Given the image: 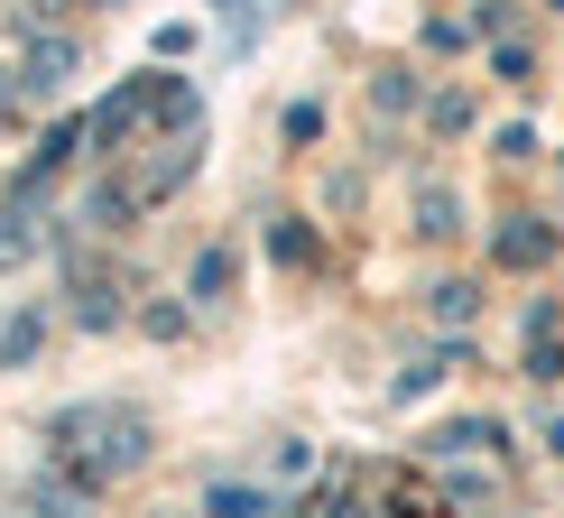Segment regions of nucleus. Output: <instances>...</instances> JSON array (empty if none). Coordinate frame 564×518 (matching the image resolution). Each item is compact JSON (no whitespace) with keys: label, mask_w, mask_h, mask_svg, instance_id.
<instances>
[{"label":"nucleus","mask_w":564,"mask_h":518,"mask_svg":"<svg viewBox=\"0 0 564 518\" xmlns=\"http://www.w3.org/2000/svg\"><path fill=\"white\" fill-rule=\"evenodd\" d=\"M204 518H278V509L260 500V490H241V482H214L204 490Z\"/></svg>","instance_id":"nucleus-2"},{"label":"nucleus","mask_w":564,"mask_h":518,"mask_svg":"<svg viewBox=\"0 0 564 518\" xmlns=\"http://www.w3.org/2000/svg\"><path fill=\"white\" fill-rule=\"evenodd\" d=\"M555 241H546V231H536V223H519V231H500V259H519V269H528V259H546Z\"/></svg>","instance_id":"nucleus-3"},{"label":"nucleus","mask_w":564,"mask_h":518,"mask_svg":"<svg viewBox=\"0 0 564 518\" xmlns=\"http://www.w3.org/2000/svg\"><path fill=\"white\" fill-rule=\"evenodd\" d=\"M46 444L75 463V482H84V490H102V482L139 473V454H149V427H139V417H121V408H65L56 427H46Z\"/></svg>","instance_id":"nucleus-1"},{"label":"nucleus","mask_w":564,"mask_h":518,"mask_svg":"<svg viewBox=\"0 0 564 518\" xmlns=\"http://www.w3.org/2000/svg\"><path fill=\"white\" fill-rule=\"evenodd\" d=\"M29 509H37V518H84V490H46V482H37Z\"/></svg>","instance_id":"nucleus-4"}]
</instances>
